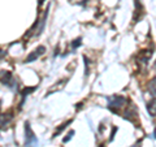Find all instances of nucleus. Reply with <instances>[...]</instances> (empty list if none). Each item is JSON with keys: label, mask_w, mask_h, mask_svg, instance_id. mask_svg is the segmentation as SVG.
<instances>
[{"label": "nucleus", "mask_w": 156, "mask_h": 147, "mask_svg": "<svg viewBox=\"0 0 156 147\" xmlns=\"http://www.w3.org/2000/svg\"><path fill=\"white\" fill-rule=\"evenodd\" d=\"M126 103V98L122 95H112L108 98V108L113 113H119L120 109L122 108Z\"/></svg>", "instance_id": "obj_1"}, {"label": "nucleus", "mask_w": 156, "mask_h": 147, "mask_svg": "<svg viewBox=\"0 0 156 147\" xmlns=\"http://www.w3.org/2000/svg\"><path fill=\"white\" fill-rule=\"evenodd\" d=\"M38 138L31 130V126L29 122H25V147H37Z\"/></svg>", "instance_id": "obj_2"}, {"label": "nucleus", "mask_w": 156, "mask_h": 147, "mask_svg": "<svg viewBox=\"0 0 156 147\" xmlns=\"http://www.w3.org/2000/svg\"><path fill=\"white\" fill-rule=\"evenodd\" d=\"M44 51H46V48H44V46H39V47H37L35 50H34L30 55H29L27 57H26V60H25V63H33V61H35L38 57H41L43 53H44Z\"/></svg>", "instance_id": "obj_3"}, {"label": "nucleus", "mask_w": 156, "mask_h": 147, "mask_svg": "<svg viewBox=\"0 0 156 147\" xmlns=\"http://www.w3.org/2000/svg\"><path fill=\"white\" fill-rule=\"evenodd\" d=\"M0 82L5 86H9V87H13V76L11 72L8 70H2L0 72Z\"/></svg>", "instance_id": "obj_4"}, {"label": "nucleus", "mask_w": 156, "mask_h": 147, "mask_svg": "<svg viewBox=\"0 0 156 147\" xmlns=\"http://www.w3.org/2000/svg\"><path fill=\"white\" fill-rule=\"evenodd\" d=\"M152 56V51H140L139 53V60H138V64L140 65H147L148 60Z\"/></svg>", "instance_id": "obj_5"}, {"label": "nucleus", "mask_w": 156, "mask_h": 147, "mask_svg": "<svg viewBox=\"0 0 156 147\" xmlns=\"http://www.w3.org/2000/svg\"><path fill=\"white\" fill-rule=\"evenodd\" d=\"M143 16V7L139 0H135V13H134V22H138Z\"/></svg>", "instance_id": "obj_6"}, {"label": "nucleus", "mask_w": 156, "mask_h": 147, "mask_svg": "<svg viewBox=\"0 0 156 147\" xmlns=\"http://www.w3.org/2000/svg\"><path fill=\"white\" fill-rule=\"evenodd\" d=\"M72 122H73V120H72V119H70V120H68L66 122H64V124H62V125L60 126V128H58V129H57V130L55 131V133H53V135H52V137H53V138H55V137H57L58 134H60V133H61V131H62V130H64V129L66 128V126H68V125H69V124H72Z\"/></svg>", "instance_id": "obj_7"}, {"label": "nucleus", "mask_w": 156, "mask_h": 147, "mask_svg": "<svg viewBox=\"0 0 156 147\" xmlns=\"http://www.w3.org/2000/svg\"><path fill=\"white\" fill-rule=\"evenodd\" d=\"M35 89H37V87H35V86H33V87H27V89L23 90V91L21 92V95H22V100L25 99V98H26L29 94H30V92H33V91L35 90Z\"/></svg>", "instance_id": "obj_8"}, {"label": "nucleus", "mask_w": 156, "mask_h": 147, "mask_svg": "<svg viewBox=\"0 0 156 147\" xmlns=\"http://www.w3.org/2000/svg\"><path fill=\"white\" fill-rule=\"evenodd\" d=\"M81 42H82V38H78V39H76V41H73V43H72V48H73V50H76L77 47H80Z\"/></svg>", "instance_id": "obj_9"}, {"label": "nucleus", "mask_w": 156, "mask_h": 147, "mask_svg": "<svg viewBox=\"0 0 156 147\" xmlns=\"http://www.w3.org/2000/svg\"><path fill=\"white\" fill-rule=\"evenodd\" d=\"M73 135H74V130H70V131H69V134H68V135L65 137V138L62 139V142H64V143H66V142H69V141L72 139V137H73Z\"/></svg>", "instance_id": "obj_10"}, {"label": "nucleus", "mask_w": 156, "mask_h": 147, "mask_svg": "<svg viewBox=\"0 0 156 147\" xmlns=\"http://www.w3.org/2000/svg\"><path fill=\"white\" fill-rule=\"evenodd\" d=\"M83 60H85V74L86 76H89V60H87V57L83 56Z\"/></svg>", "instance_id": "obj_11"}, {"label": "nucleus", "mask_w": 156, "mask_h": 147, "mask_svg": "<svg viewBox=\"0 0 156 147\" xmlns=\"http://www.w3.org/2000/svg\"><path fill=\"white\" fill-rule=\"evenodd\" d=\"M43 3H44V0H39V5H42Z\"/></svg>", "instance_id": "obj_12"}, {"label": "nucleus", "mask_w": 156, "mask_h": 147, "mask_svg": "<svg viewBox=\"0 0 156 147\" xmlns=\"http://www.w3.org/2000/svg\"><path fill=\"white\" fill-rule=\"evenodd\" d=\"M154 135H155V138H156V129H155V131H154Z\"/></svg>", "instance_id": "obj_13"}]
</instances>
